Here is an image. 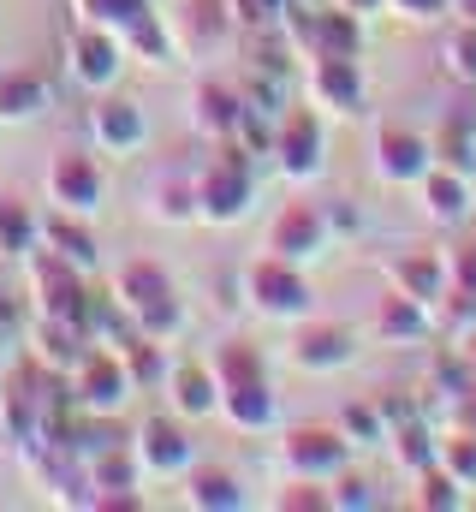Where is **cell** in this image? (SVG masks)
<instances>
[{"instance_id":"4dcf8cb0","label":"cell","mask_w":476,"mask_h":512,"mask_svg":"<svg viewBox=\"0 0 476 512\" xmlns=\"http://www.w3.org/2000/svg\"><path fill=\"white\" fill-rule=\"evenodd\" d=\"M78 12H84V24H102V30H114V36L137 30L143 18H155L149 0H78Z\"/></svg>"},{"instance_id":"ffe728a7","label":"cell","mask_w":476,"mask_h":512,"mask_svg":"<svg viewBox=\"0 0 476 512\" xmlns=\"http://www.w3.org/2000/svg\"><path fill=\"white\" fill-rule=\"evenodd\" d=\"M387 274H393V292H405V298H417V304H441V292H447V262H441V251L399 256Z\"/></svg>"},{"instance_id":"3957f363","label":"cell","mask_w":476,"mask_h":512,"mask_svg":"<svg viewBox=\"0 0 476 512\" xmlns=\"http://www.w3.org/2000/svg\"><path fill=\"white\" fill-rule=\"evenodd\" d=\"M280 465L286 477H310V483H334L352 465V441L346 429H322V423H298L280 441Z\"/></svg>"},{"instance_id":"4316f807","label":"cell","mask_w":476,"mask_h":512,"mask_svg":"<svg viewBox=\"0 0 476 512\" xmlns=\"http://www.w3.org/2000/svg\"><path fill=\"white\" fill-rule=\"evenodd\" d=\"M48 108V84L36 72H0V120H36Z\"/></svg>"},{"instance_id":"30bf717a","label":"cell","mask_w":476,"mask_h":512,"mask_svg":"<svg viewBox=\"0 0 476 512\" xmlns=\"http://www.w3.org/2000/svg\"><path fill=\"white\" fill-rule=\"evenodd\" d=\"M131 453H137V471H143V477H185V471H191V435H185L173 417H149V423L137 429Z\"/></svg>"},{"instance_id":"f546056e","label":"cell","mask_w":476,"mask_h":512,"mask_svg":"<svg viewBox=\"0 0 476 512\" xmlns=\"http://www.w3.org/2000/svg\"><path fill=\"white\" fill-rule=\"evenodd\" d=\"M411 501H417L423 512H459V507H465V483H459L453 471L429 465V471H417V489H411Z\"/></svg>"},{"instance_id":"1f68e13d","label":"cell","mask_w":476,"mask_h":512,"mask_svg":"<svg viewBox=\"0 0 476 512\" xmlns=\"http://www.w3.org/2000/svg\"><path fill=\"white\" fill-rule=\"evenodd\" d=\"M441 66H447V78L476 84V18H459V24L447 30V42H441Z\"/></svg>"},{"instance_id":"7bdbcfd3","label":"cell","mask_w":476,"mask_h":512,"mask_svg":"<svg viewBox=\"0 0 476 512\" xmlns=\"http://www.w3.org/2000/svg\"><path fill=\"white\" fill-rule=\"evenodd\" d=\"M453 417H459V429H471V435H476V382L453 399Z\"/></svg>"},{"instance_id":"2e32d148","label":"cell","mask_w":476,"mask_h":512,"mask_svg":"<svg viewBox=\"0 0 476 512\" xmlns=\"http://www.w3.org/2000/svg\"><path fill=\"white\" fill-rule=\"evenodd\" d=\"M417 191H423V209H429L435 227H459V221H471V173L429 167V173L417 179Z\"/></svg>"},{"instance_id":"5bb4252c","label":"cell","mask_w":476,"mask_h":512,"mask_svg":"<svg viewBox=\"0 0 476 512\" xmlns=\"http://www.w3.org/2000/svg\"><path fill=\"white\" fill-rule=\"evenodd\" d=\"M238 120H244V90H238V84L203 78V84L191 90V126H197V137L221 143V137L238 131Z\"/></svg>"},{"instance_id":"74e56055","label":"cell","mask_w":476,"mask_h":512,"mask_svg":"<svg viewBox=\"0 0 476 512\" xmlns=\"http://www.w3.org/2000/svg\"><path fill=\"white\" fill-rule=\"evenodd\" d=\"M441 262H447V292L476 298V245H459V251H447Z\"/></svg>"},{"instance_id":"d6a6232c","label":"cell","mask_w":476,"mask_h":512,"mask_svg":"<svg viewBox=\"0 0 476 512\" xmlns=\"http://www.w3.org/2000/svg\"><path fill=\"white\" fill-rule=\"evenodd\" d=\"M155 215H161V221H197V179L167 173V179L155 185Z\"/></svg>"},{"instance_id":"6da1fadb","label":"cell","mask_w":476,"mask_h":512,"mask_svg":"<svg viewBox=\"0 0 476 512\" xmlns=\"http://www.w3.org/2000/svg\"><path fill=\"white\" fill-rule=\"evenodd\" d=\"M250 203H256V155L238 137H221L215 161L197 173V221L233 227V221L250 215Z\"/></svg>"},{"instance_id":"8fae6325","label":"cell","mask_w":476,"mask_h":512,"mask_svg":"<svg viewBox=\"0 0 476 512\" xmlns=\"http://www.w3.org/2000/svg\"><path fill=\"white\" fill-rule=\"evenodd\" d=\"M352 358H357V334L346 322H304V328L292 334V364H298V370L328 376V370H346Z\"/></svg>"},{"instance_id":"8992f818","label":"cell","mask_w":476,"mask_h":512,"mask_svg":"<svg viewBox=\"0 0 476 512\" xmlns=\"http://www.w3.org/2000/svg\"><path fill=\"white\" fill-rule=\"evenodd\" d=\"M322 149H328V137H322V120H316V108H286L280 120H274V167L292 179V185H304V179H316L322 173Z\"/></svg>"},{"instance_id":"bcb514c9","label":"cell","mask_w":476,"mask_h":512,"mask_svg":"<svg viewBox=\"0 0 476 512\" xmlns=\"http://www.w3.org/2000/svg\"><path fill=\"white\" fill-rule=\"evenodd\" d=\"M304 6H328V0H304Z\"/></svg>"},{"instance_id":"b9f144b4","label":"cell","mask_w":476,"mask_h":512,"mask_svg":"<svg viewBox=\"0 0 476 512\" xmlns=\"http://www.w3.org/2000/svg\"><path fill=\"white\" fill-rule=\"evenodd\" d=\"M328 209V233H357V209L340 197V203H322Z\"/></svg>"},{"instance_id":"8d00e7d4","label":"cell","mask_w":476,"mask_h":512,"mask_svg":"<svg viewBox=\"0 0 476 512\" xmlns=\"http://www.w3.org/2000/svg\"><path fill=\"white\" fill-rule=\"evenodd\" d=\"M357 507H375V495H369V483L357 477L352 465L334 477V495H328V512H357Z\"/></svg>"},{"instance_id":"7c38bea8","label":"cell","mask_w":476,"mask_h":512,"mask_svg":"<svg viewBox=\"0 0 476 512\" xmlns=\"http://www.w3.org/2000/svg\"><path fill=\"white\" fill-rule=\"evenodd\" d=\"M119 66H125V42H119L114 30L84 24V30L72 36V78H78L84 90H114Z\"/></svg>"},{"instance_id":"83f0119b","label":"cell","mask_w":476,"mask_h":512,"mask_svg":"<svg viewBox=\"0 0 476 512\" xmlns=\"http://www.w3.org/2000/svg\"><path fill=\"white\" fill-rule=\"evenodd\" d=\"M36 239H42V227H36L30 203L0 197V251H6V256H30V251H36Z\"/></svg>"},{"instance_id":"5b68a950","label":"cell","mask_w":476,"mask_h":512,"mask_svg":"<svg viewBox=\"0 0 476 512\" xmlns=\"http://www.w3.org/2000/svg\"><path fill=\"white\" fill-rule=\"evenodd\" d=\"M131 393L137 387H131L125 358H119L114 346H84V358L72 364V399H78V411H108L114 417Z\"/></svg>"},{"instance_id":"836d02e7","label":"cell","mask_w":476,"mask_h":512,"mask_svg":"<svg viewBox=\"0 0 476 512\" xmlns=\"http://www.w3.org/2000/svg\"><path fill=\"white\" fill-rule=\"evenodd\" d=\"M131 322H137V334H143V340H173V334H179V322H185V310H179V298L167 292V298H155V304L131 310Z\"/></svg>"},{"instance_id":"9a60e30c","label":"cell","mask_w":476,"mask_h":512,"mask_svg":"<svg viewBox=\"0 0 476 512\" xmlns=\"http://www.w3.org/2000/svg\"><path fill=\"white\" fill-rule=\"evenodd\" d=\"M90 137H96L108 155H131V149H143L149 120H143L137 102H125V96H102V102L90 108Z\"/></svg>"},{"instance_id":"7a4b0ae2","label":"cell","mask_w":476,"mask_h":512,"mask_svg":"<svg viewBox=\"0 0 476 512\" xmlns=\"http://www.w3.org/2000/svg\"><path fill=\"white\" fill-rule=\"evenodd\" d=\"M244 298H250L262 316H274V322H304V316L316 310V292H310L304 268L286 262V256H268V251L244 268Z\"/></svg>"},{"instance_id":"52a82bcc","label":"cell","mask_w":476,"mask_h":512,"mask_svg":"<svg viewBox=\"0 0 476 512\" xmlns=\"http://www.w3.org/2000/svg\"><path fill=\"white\" fill-rule=\"evenodd\" d=\"M334 245V233H328V209L322 203H286L274 221H268V239H262V251L268 256H286V262H310V256H322Z\"/></svg>"},{"instance_id":"603a6c76","label":"cell","mask_w":476,"mask_h":512,"mask_svg":"<svg viewBox=\"0 0 476 512\" xmlns=\"http://www.w3.org/2000/svg\"><path fill=\"white\" fill-rule=\"evenodd\" d=\"M114 292H119V304H125V310H143V304L167 298V292H173V280H167V268H161V262L137 256V262H125V268H119Z\"/></svg>"},{"instance_id":"484cf974","label":"cell","mask_w":476,"mask_h":512,"mask_svg":"<svg viewBox=\"0 0 476 512\" xmlns=\"http://www.w3.org/2000/svg\"><path fill=\"white\" fill-rule=\"evenodd\" d=\"M387 441H393V459L417 477V471H429V465H441V441L417 423V417H405V423H393L387 429Z\"/></svg>"},{"instance_id":"7402d4cb","label":"cell","mask_w":476,"mask_h":512,"mask_svg":"<svg viewBox=\"0 0 476 512\" xmlns=\"http://www.w3.org/2000/svg\"><path fill=\"white\" fill-rule=\"evenodd\" d=\"M185 507H197V512H238V507H244V489H238L233 471H221V465H191V471H185Z\"/></svg>"},{"instance_id":"4fadbf2b","label":"cell","mask_w":476,"mask_h":512,"mask_svg":"<svg viewBox=\"0 0 476 512\" xmlns=\"http://www.w3.org/2000/svg\"><path fill=\"white\" fill-rule=\"evenodd\" d=\"M310 102L328 114H357L363 108V66L352 54H322L310 60Z\"/></svg>"},{"instance_id":"60d3db41","label":"cell","mask_w":476,"mask_h":512,"mask_svg":"<svg viewBox=\"0 0 476 512\" xmlns=\"http://www.w3.org/2000/svg\"><path fill=\"white\" fill-rule=\"evenodd\" d=\"M387 12H405V18H423L429 24V18L447 12V0H387Z\"/></svg>"},{"instance_id":"f6af8a7d","label":"cell","mask_w":476,"mask_h":512,"mask_svg":"<svg viewBox=\"0 0 476 512\" xmlns=\"http://www.w3.org/2000/svg\"><path fill=\"white\" fill-rule=\"evenodd\" d=\"M459 12H465V18H476V0H459Z\"/></svg>"},{"instance_id":"e0dca14e","label":"cell","mask_w":476,"mask_h":512,"mask_svg":"<svg viewBox=\"0 0 476 512\" xmlns=\"http://www.w3.org/2000/svg\"><path fill=\"white\" fill-rule=\"evenodd\" d=\"M215 411L233 423L238 435H262V429L280 417V399H274V387H268V376H262V382L221 387V405H215Z\"/></svg>"},{"instance_id":"ab89813d","label":"cell","mask_w":476,"mask_h":512,"mask_svg":"<svg viewBox=\"0 0 476 512\" xmlns=\"http://www.w3.org/2000/svg\"><path fill=\"white\" fill-rule=\"evenodd\" d=\"M227 6H233L238 30H250V24H280L292 0H227Z\"/></svg>"},{"instance_id":"cb8c5ba5","label":"cell","mask_w":476,"mask_h":512,"mask_svg":"<svg viewBox=\"0 0 476 512\" xmlns=\"http://www.w3.org/2000/svg\"><path fill=\"white\" fill-rule=\"evenodd\" d=\"M429 149H435V167H453V173H476V131H471V120L447 114L441 126L429 131Z\"/></svg>"},{"instance_id":"ee69618b","label":"cell","mask_w":476,"mask_h":512,"mask_svg":"<svg viewBox=\"0 0 476 512\" xmlns=\"http://www.w3.org/2000/svg\"><path fill=\"white\" fill-rule=\"evenodd\" d=\"M334 6H346L357 18H369V12H387V0H334Z\"/></svg>"},{"instance_id":"f35d334b","label":"cell","mask_w":476,"mask_h":512,"mask_svg":"<svg viewBox=\"0 0 476 512\" xmlns=\"http://www.w3.org/2000/svg\"><path fill=\"white\" fill-rule=\"evenodd\" d=\"M274 507H280V512H328V495H322V483L292 477V483H286V495H274Z\"/></svg>"},{"instance_id":"d6986e66","label":"cell","mask_w":476,"mask_h":512,"mask_svg":"<svg viewBox=\"0 0 476 512\" xmlns=\"http://www.w3.org/2000/svg\"><path fill=\"white\" fill-rule=\"evenodd\" d=\"M167 387H173V411H179V417H209V411L221 405V382H215V370L197 364V358L173 364V370H167Z\"/></svg>"},{"instance_id":"e575fe53","label":"cell","mask_w":476,"mask_h":512,"mask_svg":"<svg viewBox=\"0 0 476 512\" xmlns=\"http://www.w3.org/2000/svg\"><path fill=\"white\" fill-rule=\"evenodd\" d=\"M340 429H346V441H363V447H375V441H387V411L381 405H346L340 411Z\"/></svg>"},{"instance_id":"d590c367","label":"cell","mask_w":476,"mask_h":512,"mask_svg":"<svg viewBox=\"0 0 476 512\" xmlns=\"http://www.w3.org/2000/svg\"><path fill=\"white\" fill-rule=\"evenodd\" d=\"M441 471H453L465 489H476V435L471 429H453V435L441 441Z\"/></svg>"},{"instance_id":"9c48e42d","label":"cell","mask_w":476,"mask_h":512,"mask_svg":"<svg viewBox=\"0 0 476 512\" xmlns=\"http://www.w3.org/2000/svg\"><path fill=\"white\" fill-rule=\"evenodd\" d=\"M48 197L66 209V215H96L102 209V167L78 149H60L54 167H48Z\"/></svg>"},{"instance_id":"d4e9b609","label":"cell","mask_w":476,"mask_h":512,"mask_svg":"<svg viewBox=\"0 0 476 512\" xmlns=\"http://www.w3.org/2000/svg\"><path fill=\"white\" fill-rule=\"evenodd\" d=\"M42 245H48L54 256H66L72 268H90V262H96V239H90V227H84L78 215H66V209H60L54 221H42Z\"/></svg>"},{"instance_id":"ac0fdd59","label":"cell","mask_w":476,"mask_h":512,"mask_svg":"<svg viewBox=\"0 0 476 512\" xmlns=\"http://www.w3.org/2000/svg\"><path fill=\"white\" fill-rule=\"evenodd\" d=\"M233 6L227 0H185V12H179V42L191 48V54H215L227 36H233Z\"/></svg>"},{"instance_id":"277c9868","label":"cell","mask_w":476,"mask_h":512,"mask_svg":"<svg viewBox=\"0 0 476 512\" xmlns=\"http://www.w3.org/2000/svg\"><path fill=\"white\" fill-rule=\"evenodd\" d=\"M84 268H72L66 256L54 251H30V280H36V310L42 316H60V322H78L84 334H90V292H84V280H78Z\"/></svg>"},{"instance_id":"f1b7e54d","label":"cell","mask_w":476,"mask_h":512,"mask_svg":"<svg viewBox=\"0 0 476 512\" xmlns=\"http://www.w3.org/2000/svg\"><path fill=\"white\" fill-rule=\"evenodd\" d=\"M209 370H215V382L221 387H238V382H262L268 376V364H262V352L256 346H244V340H227L215 358H209Z\"/></svg>"},{"instance_id":"44dd1931","label":"cell","mask_w":476,"mask_h":512,"mask_svg":"<svg viewBox=\"0 0 476 512\" xmlns=\"http://www.w3.org/2000/svg\"><path fill=\"white\" fill-rule=\"evenodd\" d=\"M429 304H417V298H405V292H387L381 304H375V340L381 346H411V340H423L429 334V316H423Z\"/></svg>"},{"instance_id":"ba28073f","label":"cell","mask_w":476,"mask_h":512,"mask_svg":"<svg viewBox=\"0 0 476 512\" xmlns=\"http://www.w3.org/2000/svg\"><path fill=\"white\" fill-rule=\"evenodd\" d=\"M429 167H435L429 131H411V126H381L375 131V173H381L387 185H417Z\"/></svg>"}]
</instances>
